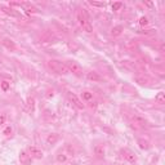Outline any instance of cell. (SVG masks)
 I'll return each mask as SVG.
<instances>
[{"label": "cell", "mask_w": 165, "mask_h": 165, "mask_svg": "<svg viewBox=\"0 0 165 165\" xmlns=\"http://www.w3.org/2000/svg\"><path fill=\"white\" fill-rule=\"evenodd\" d=\"M3 45L5 46V48H8L9 50H15V44H14V41L10 40V39H4Z\"/></svg>", "instance_id": "obj_10"}, {"label": "cell", "mask_w": 165, "mask_h": 165, "mask_svg": "<svg viewBox=\"0 0 165 165\" xmlns=\"http://www.w3.org/2000/svg\"><path fill=\"white\" fill-rule=\"evenodd\" d=\"M90 4H92V5H96V7H105L103 3H94V1H90Z\"/></svg>", "instance_id": "obj_25"}, {"label": "cell", "mask_w": 165, "mask_h": 165, "mask_svg": "<svg viewBox=\"0 0 165 165\" xmlns=\"http://www.w3.org/2000/svg\"><path fill=\"white\" fill-rule=\"evenodd\" d=\"M48 67L52 70L53 72L58 74V75H66L69 74V70L66 67V65L61 61H57V60H49L48 61Z\"/></svg>", "instance_id": "obj_1"}, {"label": "cell", "mask_w": 165, "mask_h": 165, "mask_svg": "<svg viewBox=\"0 0 165 165\" xmlns=\"http://www.w3.org/2000/svg\"><path fill=\"white\" fill-rule=\"evenodd\" d=\"M86 77H88L89 80H93V81H99L101 80V76L98 75L97 72H94V71H90L86 74Z\"/></svg>", "instance_id": "obj_14"}, {"label": "cell", "mask_w": 165, "mask_h": 165, "mask_svg": "<svg viewBox=\"0 0 165 165\" xmlns=\"http://www.w3.org/2000/svg\"><path fill=\"white\" fill-rule=\"evenodd\" d=\"M147 23H148L147 17H141V18H139V25H141V26H146Z\"/></svg>", "instance_id": "obj_21"}, {"label": "cell", "mask_w": 165, "mask_h": 165, "mask_svg": "<svg viewBox=\"0 0 165 165\" xmlns=\"http://www.w3.org/2000/svg\"><path fill=\"white\" fill-rule=\"evenodd\" d=\"M56 160H57L58 163H66V161H67V160H69V155L66 154V152H65L63 150H62V151H60V152H58V154H57V156H56Z\"/></svg>", "instance_id": "obj_9"}, {"label": "cell", "mask_w": 165, "mask_h": 165, "mask_svg": "<svg viewBox=\"0 0 165 165\" xmlns=\"http://www.w3.org/2000/svg\"><path fill=\"white\" fill-rule=\"evenodd\" d=\"M19 163H21L22 165H29L31 163V156L29 155V152L26 151H21L19 152Z\"/></svg>", "instance_id": "obj_8"}, {"label": "cell", "mask_w": 165, "mask_h": 165, "mask_svg": "<svg viewBox=\"0 0 165 165\" xmlns=\"http://www.w3.org/2000/svg\"><path fill=\"white\" fill-rule=\"evenodd\" d=\"M67 97H69L70 102H71V103H72L74 106H76V107L79 108V110H82V108L85 107V106H84V103H82V102H81V99H80V98L76 96L75 93H72V92H69V93H67Z\"/></svg>", "instance_id": "obj_6"}, {"label": "cell", "mask_w": 165, "mask_h": 165, "mask_svg": "<svg viewBox=\"0 0 165 165\" xmlns=\"http://www.w3.org/2000/svg\"><path fill=\"white\" fill-rule=\"evenodd\" d=\"M76 17H77V21H79L80 26L82 27V30L86 31V32H93V26H92V23H90L89 18H88V14H86L84 10L77 12Z\"/></svg>", "instance_id": "obj_2"}, {"label": "cell", "mask_w": 165, "mask_h": 165, "mask_svg": "<svg viewBox=\"0 0 165 165\" xmlns=\"http://www.w3.org/2000/svg\"><path fill=\"white\" fill-rule=\"evenodd\" d=\"M120 165H125V164H120Z\"/></svg>", "instance_id": "obj_26"}, {"label": "cell", "mask_w": 165, "mask_h": 165, "mask_svg": "<svg viewBox=\"0 0 165 165\" xmlns=\"http://www.w3.org/2000/svg\"><path fill=\"white\" fill-rule=\"evenodd\" d=\"M29 155L31 156V158H35V159H41L43 158V151L40 150V148L35 147V146H31L29 148Z\"/></svg>", "instance_id": "obj_7"}, {"label": "cell", "mask_w": 165, "mask_h": 165, "mask_svg": "<svg viewBox=\"0 0 165 165\" xmlns=\"http://www.w3.org/2000/svg\"><path fill=\"white\" fill-rule=\"evenodd\" d=\"M27 107H29V110L31 112L35 111V99L32 97H30L29 99H27Z\"/></svg>", "instance_id": "obj_17"}, {"label": "cell", "mask_w": 165, "mask_h": 165, "mask_svg": "<svg viewBox=\"0 0 165 165\" xmlns=\"http://www.w3.org/2000/svg\"><path fill=\"white\" fill-rule=\"evenodd\" d=\"M130 123L133 124V125H136V127H139V128H146V127H148V121L144 119V117H142V116H139V115H130Z\"/></svg>", "instance_id": "obj_4"}, {"label": "cell", "mask_w": 165, "mask_h": 165, "mask_svg": "<svg viewBox=\"0 0 165 165\" xmlns=\"http://www.w3.org/2000/svg\"><path fill=\"white\" fill-rule=\"evenodd\" d=\"M155 101L158 102V103H160V105L165 103V94H164L163 92H159V93H158V96L155 97Z\"/></svg>", "instance_id": "obj_16"}, {"label": "cell", "mask_w": 165, "mask_h": 165, "mask_svg": "<svg viewBox=\"0 0 165 165\" xmlns=\"http://www.w3.org/2000/svg\"><path fill=\"white\" fill-rule=\"evenodd\" d=\"M138 143H139V147L141 148H146V150H147V148L150 147V146H148V143L144 142V141H138Z\"/></svg>", "instance_id": "obj_22"}, {"label": "cell", "mask_w": 165, "mask_h": 165, "mask_svg": "<svg viewBox=\"0 0 165 165\" xmlns=\"http://www.w3.org/2000/svg\"><path fill=\"white\" fill-rule=\"evenodd\" d=\"M120 154L128 163H130V164H136L137 160H138V159H137V155L132 150H129V148H121Z\"/></svg>", "instance_id": "obj_5"}, {"label": "cell", "mask_w": 165, "mask_h": 165, "mask_svg": "<svg viewBox=\"0 0 165 165\" xmlns=\"http://www.w3.org/2000/svg\"><path fill=\"white\" fill-rule=\"evenodd\" d=\"M1 88H3V90H8V89H9V82H8V81H3L1 82Z\"/></svg>", "instance_id": "obj_23"}, {"label": "cell", "mask_w": 165, "mask_h": 165, "mask_svg": "<svg viewBox=\"0 0 165 165\" xmlns=\"http://www.w3.org/2000/svg\"><path fill=\"white\" fill-rule=\"evenodd\" d=\"M0 9H3V12H5L7 14H9L12 15V17H18V12H15L14 9H12V8H7V7H3V5H0Z\"/></svg>", "instance_id": "obj_11"}, {"label": "cell", "mask_w": 165, "mask_h": 165, "mask_svg": "<svg viewBox=\"0 0 165 165\" xmlns=\"http://www.w3.org/2000/svg\"><path fill=\"white\" fill-rule=\"evenodd\" d=\"M81 97H82V99H84V101L89 102V101H92V99H93V93H92V92H89V90H85V92H82V93H81Z\"/></svg>", "instance_id": "obj_15"}, {"label": "cell", "mask_w": 165, "mask_h": 165, "mask_svg": "<svg viewBox=\"0 0 165 165\" xmlns=\"http://www.w3.org/2000/svg\"><path fill=\"white\" fill-rule=\"evenodd\" d=\"M5 120H7V115H1L0 116V127H3L5 124Z\"/></svg>", "instance_id": "obj_24"}, {"label": "cell", "mask_w": 165, "mask_h": 165, "mask_svg": "<svg viewBox=\"0 0 165 165\" xmlns=\"http://www.w3.org/2000/svg\"><path fill=\"white\" fill-rule=\"evenodd\" d=\"M123 31V26H116L112 29V35H120Z\"/></svg>", "instance_id": "obj_18"}, {"label": "cell", "mask_w": 165, "mask_h": 165, "mask_svg": "<svg viewBox=\"0 0 165 165\" xmlns=\"http://www.w3.org/2000/svg\"><path fill=\"white\" fill-rule=\"evenodd\" d=\"M12 133H13V129H12V127H7V128L3 130V134L5 136V137H9Z\"/></svg>", "instance_id": "obj_19"}, {"label": "cell", "mask_w": 165, "mask_h": 165, "mask_svg": "<svg viewBox=\"0 0 165 165\" xmlns=\"http://www.w3.org/2000/svg\"><path fill=\"white\" fill-rule=\"evenodd\" d=\"M94 152H96L98 159L105 158V148H103V146H97L96 148H94Z\"/></svg>", "instance_id": "obj_13"}, {"label": "cell", "mask_w": 165, "mask_h": 165, "mask_svg": "<svg viewBox=\"0 0 165 165\" xmlns=\"http://www.w3.org/2000/svg\"><path fill=\"white\" fill-rule=\"evenodd\" d=\"M65 65H66V67H67L69 72H71V74H74V75H76V76L82 75V67L77 63V62L67 61V62H65Z\"/></svg>", "instance_id": "obj_3"}, {"label": "cell", "mask_w": 165, "mask_h": 165, "mask_svg": "<svg viewBox=\"0 0 165 165\" xmlns=\"http://www.w3.org/2000/svg\"><path fill=\"white\" fill-rule=\"evenodd\" d=\"M123 8V3H113L112 4V9L113 10H119Z\"/></svg>", "instance_id": "obj_20"}, {"label": "cell", "mask_w": 165, "mask_h": 165, "mask_svg": "<svg viewBox=\"0 0 165 165\" xmlns=\"http://www.w3.org/2000/svg\"><path fill=\"white\" fill-rule=\"evenodd\" d=\"M58 134H56V133H53V134H49L48 137H46V143L48 144H54L58 141Z\"/></svg>", "instance_id": "obj_12"}]
</instances>
